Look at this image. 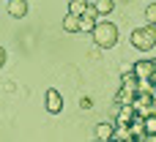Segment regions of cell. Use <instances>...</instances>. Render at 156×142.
<instances>
[{
  "instance_id": "1",
  "label": "cell",
  "mask_w": 156,
  "mask_h": 142,
  "mask_svg": "<svg viewBox=\"0 0 156 142\" xmlns=\"http://www.w3.org/2000/svg\"><path fill=\"white\" fill-rule=\"evenodd\" d=\"M90 36H93V44H96L99 49H112V47L118 44V25H112V22H99V25L90 30Z\"/></svg>"
},
{
  "instance_id": "2",
  "label": "cell",
  "mask_w": 156,
  "mask_h": 142,
  "mask_svg": "<svg viewBox=\"0 0 156 142\" xmlns=\"http://www.w3.org/2000/svg\"><path fill=\"white\" fill-rule=\"evenodd\" d=\"M132 44L140 52H148L156 47V25H145V27H134L132 30Z\"/></svg>"
},
{
  "instance_id": "3",
  "label": "cell",
  "mask_w": 156,
  "mask_h": 142,
  "mask_svg": "<svg viewBox=\"0 0 156 142\" xmlns=\"http://www.w3.org/2000/svg\"><path fill=\"white\" fill-rule=\"evenodd\" d=\"M47 112H49V115L63 112V93H60V90H55V88H49V90H47Z\"/></svg>"
},
{
  "instance_id": "4",
  "label": "cell",
  "mask_w": 156,
  "mask_h": 142,
  "mask_svg": "<svg viewBox=\"0 0 156 142\" xmlns=\"http://www.w3.org/2000/svg\"><path fill=\"white\" fill-rule=\"evenodd\" d=\"M132 68H134V74H137V77L145 82V79H151V77H154V71H156V60H140V63H134Z\"/></svg>"
},
{
  "instance_id": "5",
  "label": "cell",
  "mask_w": 156,
  "mask_h": 142,
  "mask_svg": "<svg viewBox=\"0 0 156 142\" xmlns=\"http://www.w3.org/2000/svg\"><path fill=\"white\" fill-rule=\"evenodd\" d=\"M63 30H66V33H80V30H82V19L69 11V14L63 16Z\"/></svg>"
},
{
  "instance_id": "6",
  "label": "cell",
  "mask_w": 156,
  "mask_h": 142,
  "mask_svg": "<svg viewBox=\"0 0 156 142\" xmlns=\"http://www.w3.org/2000/svg\"><path fill=\"white\" fill-rule=\"evenodd\" d=\"M8 14H11L14 19H22V16L27 14V3H25V0H8Z\"/></svg>"
},
{
  "instance_id": "7",
  "label": "cell",
  "mask_w": 156,
  "mask_h": 142,
  "mask_svg": "<svg viewBox=\"0 0 156 142\" xmlns=\"http://www.w3.org/2000/svg\"><path fill=\"white\" fill-rule=\"evenodd\" d=\"M115 129H118V126H115V123H99V126H96V140H112V137H115Z\"/></svg>"
},
{
  "instance_id": "8",
  "label": "cell",
  "mask_w": 156,
  "mask_h": 142,
  "mask_svg": "<svg viewBox=\"0 0 156 142\" xmlns=\"http://www.w3.org/2000/svg\"><path fill=\"white\" fill-rule=\"evenodd\" d=\"M88 5H90L88 0H71V3H69V11H71V14H77V16H82Z\"/></svg>"
},
{
  "instance_id": "9",
  "label": "cell",
  "mask_w": 156,
  "mask_h": 142,
  "mask_svg": "<svg viewBox=\"0 0 156 142\" xmlns=\"http://www.w3.org/2000/svg\"><path fill=\"white\" fill-rule=\"evenodd\" d=\"M93 5L99 8V14H101V16H107V14H110V11L115 8V0H96Z\"/></svg>"
},
{
  "instance_id": "10",
  "label": "cell",
  "mask_w": 156,
  "mask_h": 142,
  "mask_svg": "<svg viewBox=\"0 0 156 142\" xmlns=\"http://www.w3.org/2000/svg\"><path fill=\"white\" fill-rule=\"evenodd\" d=\"M145 22H148V25H156V5L154 3L145 8Z\"/></svg>"
},
{
  "instance_id": "11",
  "label": "cell",
  "mask_w": 156,
  "mask_h": 142,
  "mask_svg": "<svg viewBox=\"0 0 156 142\" xmlns=\"http://www.w3.org/2000/svg\"><path fill=\"white\" fill-rule=\"evenodd\" d=\"M80 107H82V109H90V107H93V101L85 96V99H80Z\"/></svg>"
},
{
  "instance_id": "12",
  "label": "cell",
  "mask_w": 156,
  "mask_h": 142,
  "mask_svg": "<svg viewBox=\"0 0 156 142\" xmlns=\"http://www.w3.org/2000/svg\"><path fill=\"white\" fill-rule=\"evenodd\" d=\"M3 66H5V49L0 47V68H3Z\"/></svg>"
}]
</instances>
